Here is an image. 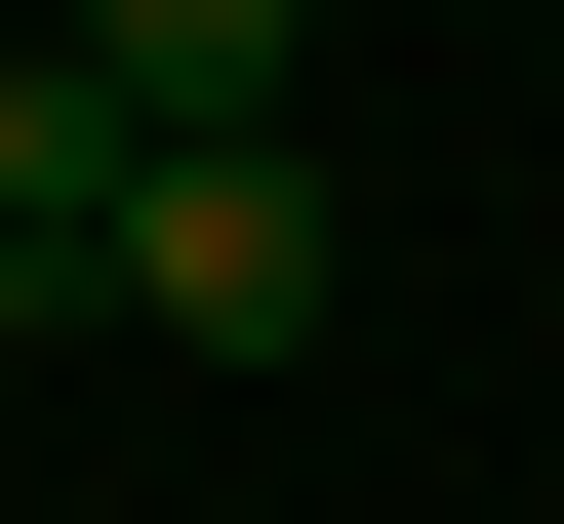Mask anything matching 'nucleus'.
Wrapping results in <instances>:
<instances>
[{"label": "nucleus", "instance_id": "f03ea898", "mask_svg": "<svg viewBox=\"0 0 564 524\" xmlns=\"http://www.w3.org/2000/svg\"><path fill=\"white\" fill-rule=\"evenodd\" d=\"M121 162H162V121H121L82 41H0V323H121Z\"/></svg>", "mask_w": 564, "mask_h": 524}, {"label": "nucleus", "instance_id": "7ed1b4c3", "mask_svg": "<svg viewBox=\"0 0 564 524\" xmlns=\"http://www.w3.org/2000/svg\"><path fill=\"white\" fill-rule=\"evenodd\" d=\"M82 82H121V121H162V162H242V121H282V82H323V0H82Z\"/></svg>", "mask_w": 564, "mask_h": 524}, {"label": "nucleus", "instance_id": "f257e3e1", "mask_svg": "<svg viewBox=\"0 0 564 524\" xmlns=\"http://www.w3.org/2000/svg\"><path fill=\"white\" fill-rule=\"evenodd\" d=\"M323 282H364V243H323V121L121 162V323H162V363H323Z\"/></svg>", "mask_w": 564, "mask_h": 524}]
</instances>
